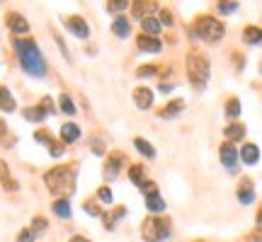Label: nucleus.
<instances>
[{
  "label": "nucleus",
  "mask_w": 262,
  "mask_h": 242,
  "mask_svg": "<svg viewBox=\"0 0 262 242\" xmlns=\"http://www.w3.org/2000/svg\"><path fill=\"white\" fill-rule=\"evenodd\" d=\"M15 49H17V56H20V63L22 68L34 75V78H42L46 73V63H44V56L39 54V46L32 41V39H17L15 41Z\"/></svg>",
  "instance_id": "f257e3e1"
},
{
  "label": "nucleus",
  "mask_w": 262,
  "mask_h": 242,
  "mask_svg": "<svg viewBox=\"0 0 262 242\" xmlns=\"http://www.w3.org/2000/svg\"><path fill=\"white\" fill-rule=\"evenodd\" d=\"M46 186L51 189V194H73L75 191V170L73 167H56L51 172H46Z\"/></svg>",
  "instance_id": "f03ea898"
},
{
  "label": "nucleus",
  "mask_w": 262,
  "mask_h": 242,
  "mask_svg": "<svg viewBox=\"0 0 262 242\" xmlns=\"http://www.w3.org/2000/svg\"><path fill=\"white\" fill-rule=\"evenodd\" d=\"M187 75H190V82L196 90H204L206 82H209V60L204 56L190 54L187 56Z\"/></svg>",
  "instance_id": "7ed1b4c3"
},
{
  "label": "nucleus",
  "mask_w": 262,
  "mask_h": 242,
  "mask_svg": "<svg viewBox=\"0 0 262 242\" xmlns=\"http://www.w3.org/2000/svg\"><path fill=\"white\" fill-rule=\"evenodd\" d=\"M195 32H196L199 39H204V41H209V44L221 41L223 34H226L223 24H221L218 20H214V17H199L196 24H195Z\"/></svg>",
  "instance_id": "20e7f679"
},
{
  "label": "nucleus",
  "mask_w": 262,
  "mask_h": 242,
  "mask_svg": "<svg viewBox=\"0 0 262 242\" xmlns=\"http://www.w3.org/2000/svg\"><path fill=\"white\" fill-rule=\"evenodd\" d=\"M170 235V223L163 218H151L143 223V240L146 242H163Z\"/></svg>",
  "instance_id": "39448f33"
},
{
  "label": "nucleus",
  "mask_w": 262,
  "mask_h": 242,
  "mask_svg": "<svg viewBox=\"0 0 262 242\" xmlns=\"http://www.w3.org/2000/svg\"><path fill=\"white\" fill-rule=\"evenodd\" d=\"M155 10H158V2H155V0H133V2H131V15H133L136 20H146V17H151Z\"/></svg>",
  "instance_id": "423d86ee"
},
{
  "label": "nucleus",
  "mask_w": 262,
  "mask_h": 242,
  "mask_svg": "<svg viewBox=\"0 0 262 242\" xmlns=\"http://www.w3.org/2000/svg\"><path fill=\"white\" fill-rule=\"evenodd\" d=\"M221 162L228 167V172H236V170H238V150H236L231 143H223V145H221Z\"/></svg>",
  "instance_id": "0eeeda50"
},
{
  "label": "nucleus",
  "mask_w": 262,
  "mask_h": 242,
  "mask_svg": "<svg viewBox=\"0 0 262 242\" xmlns=\"http://www.w3.org/2000/svg\"><path fill=\"white\" fill-rule=\"evenodd\" d=\"M7 27H10L15 34H27V32H29L27 20H24L22 15H17V12H10V15H7Z\"/></svg>",
  "instance_id": "6e6552de"
},
{
  "label": "nucleus",
  "mask_w": 262,
  "mask_h": 242,
  "mask_svg": "<svg viewBox=\"0 0 262 242\" xmlns=\"http://www.w3.org/2000/svg\"><path fill=\"white\" fill-rule=\"evenodd\" d=\"M68 29L78 37V39H85L87 34H90V29H87V22L83 20V17H78V15H73L70 20H68Z\"/></svg>",
  "instance_id": "1a4fd4ad"
},
{
  "label": "nucleus",
  "mask_w": 262,
  "mask_h": 242,
  "mask_svg": "<svg viewBox=\"0 0 262 242\" xmlns=\"http://www.w3.org/2000/svg\"><path fill=\"white\" fill-rule=\"evenodd\" d=\"M136 44H138V49L146 51V54H158V51L163 49V44H160L155 37H148V34H146V37H138Z\"/></svg>",
  "instance_id": "9d476101"
},
{
  "label": "nucleus",
  "mask_w": 262,
  "mask_h": 242,
  "mask_svg": "<svg viewBox=\"0 0 262 242\" xmlns=\"http://www.w3.org/2000/svg\"><path fill=\"white\" fill-rule=\"evenodd\" d=\"M133 100H136L138 109H151V104H153V92H151L148 87H138V90L133 92Z\"/></svg>",
  "instance_id": "9b49d317"
},
{
  "label": "nucleus",
  "mask_w": 262,
  "mask_h": 242,
  "mask_svg": "<svg viewBox=\"0 0 262 242\" xmlns=\"http://www.w3.org/2000/svg\"><path fill=\"white\" fill-rule=\"evenodd\" d=\"M240 158H243V162H245V165H255V162L260 160V150H258V145H253V143L243 145Z\"/></svg>",
  "instance_id": "f8f14e48"
},
{
  "label": "nucleus",
  "mask_w": 262,
  "mask_h": 242,
  "mask_svg": "<svg viewBox=\"0 0 262 242\" xmlns=\"http://www.w3.org/2000/svg\"><path fill=\"white\" fill-rule=\"evenodd\" d=\"M112 32H114V34H117V37H122V39H124V37H129V34H131L129 20H127V17H122V15H119V17H117V20H114V22H112Z\"/></svg>",
  "instance_id": "ddd939ff"
},
{
  "label": "nucleus",
  "mask_w": 262,
  "mask_h": 242,
  "mask_svg": "<svg viewBox=\"0 0 262 242\" xmlns=\"http://www.w3.org/2000/svg\"><path fill=\"white\" fill-rule=\"evenodd\" d=\"M61 138H64V143H75L80 138V128L75 123H64L61 126Z\"/></svg>",
  "instance_id": "4468645a"
},
{
  "label": "nucleus",
  "mask_w": 262,
  "mask_h": 242,
  "mask_svg": "<svg viewBox=\"0 0 262 242\" xmlns=\"http://www.w3.org/2000/svg\"><path fill=\"white\" fill-rule=\"evenodd\" d=\"M146 206H148V211H151V213H163V211H165V201L158 196V191L146 196Z\"/></svg>",
  "instance_id": "2eb2a0df"
},
{
  "label": "nucleus",
  "mask_w": 262,
  "mask_h": 242,
  "mask_svg": "<svg viewBox=\"0 0 262 242\" xmlns=\"http://www.w3.org/2000/svg\"><path fill=\"white\" fill-rule=\"evenodd\" d=\"M182 109H185V102H182V100H175V102H170V104L160 112V117H163V119H175Z\"/></svg>",
  "instance_id": "dca6fc26"
},
{
  "label": "nucleus",
  "mask_w": 262,
  "mask_h": 242,
  "mask_svg": "<svg viewBox=\"0 0 262 242\" xmlns=\"http://www.w3.org/2000/svg\"><path fill=\"white\" fill-rule=\"evenodd\" d=\"M0 182H2V186H5L7 191H15V189H17V182L10 177V170H7L5 160H0Z\"/></svg>",
  "instance_id": "f3484780"
},
{
  "label": "nucleus",
  "mask_w": 262,
  "mask_h": 242,
  "mask_svg": "<svg viewBox=\"0 0 262 242\" xmlns=\"http://www.w3.org/2000/svg\"><path fill=\"white\" fill-rule=\"evenodd\" d=\"M0 109L2 112H15V97L10 95L7 87H0Z\"/></svg>",
  "instance_id": "a211bd4d"
},
{
  "label": "nucleus",
  "mask_w": 262,
  "mask_h": 242,
  "mask_svg": "<svg viewBox=\"0 0 262 242\" xmlns=\"http://www.w3.org/2000/svg\"><path fill=\"white\" fill-rule=\"evenodd\" d=\"M243 41H245V44H262V29L260 27H245Z\"/></svg>",
  "instance_id": "6ab92c4d"
},
{
  "label": "nucleus",
  "mask_w": 262,
  "mask_h": 242,
  "mask_svg": "<svg viewBox=\"0 0 262 242\" xmlns=\"http://www.w3.org/2000/svg\"><path fill=\"white\" fill-rule=\"evenodd\" d=\"M143 22V32L148 34V37H155L158 32H160V20H155V17H146V20H141Z\"/></svg>",
  "instance_id": "aec40b11"
},
{
  "label": "nucleus",
  "mask_w": 262,
  "mask_h": 242,
  "mask_svg": "<svg viewBox=\"0 0 262 242\" xmlns=\"http://www.w3.org/2000/svg\"><path fill=\"white\" fill-rule=\"evenodd\" d=\"M133 145H136V150H138L141 155H146V158H155V148H153L148 141H143V138H136V141H133Z\"/></svg>",
  "instance_id": "412c9836"
},
{
  "label": "nucleus",
  "mask_w": 262,
  "mask_h": 242,
  "mask_svg": "<svg viewBox=\"0 0 262 242\" xmlns=\"http://www.w3.org/2000/svg\"><path fill=\"white\" fill-rule=\"evenodd\" d=\"M54 213H56L59 218H70V203H68L66 199L54 201Z\"/></svg>",
  "instance_id": "4be33fe9"
},
{
  "label": "nucleus",
  "mask_w": 262,
  "mask_h": 242,
  "mask_svg": "<svg viewBox=\"0 0 262 242\" xmlns=\"http://www.w3.org/2000/svg\"><path fill=\"white\" fill-rule=\"evenodd\" d=\"M245 136V128L240 126V123H231L228 128H226V138L228 141H240Z\"/></svg>",
  "instance_id": "5701e85b"
},
{
  "label": "nucleus",
  "mask_w": 262,
  "mask_h": 242,
  "mask_svg": "<svg viewBox=\"0 0 262 242\" xmlns=\"http://www.w3.org/2000/svg\"><path fill=\"white\" fill-rule=\"evenodd\" d=\"M46 117V109L44 107H29L27 112H24V119H29V121H42Z\"/></svg>",
  "instance_id": "b1692460"
},
{
  "label": "nucleus",
  "mask_w": 262,
  "mask_h": 242,
  "mask_svg": "<svg viewBox=\"0 0 262 242\" xmlns=\"http://www.w3.org/2000/svg\"><path fill=\"white\" fill-rule=\"evenodd\" d=\"M238 114H240V102H238V100H228V104H226V117H228V119H238Z\"/></svg>",
  "instance_id": "393cba45"
},
{
  "label": "nucleus",
  "mask_w": 262,
  "mask_h": 242,
  "mask_svg": "<svg viewBox=\"0 0 262 242\" xmlns=\"http://www.w3.org/2000/svg\"><path fill=\"white\" fill-rule=\"evenodd\" d=\"M59 104H61V112H64V114H75V104H73V100H70L68 95H61V97H59Z\"/></svg>",
  "instance_id": "a878e982"
},
{
  "label": "nucleus",
  "mask_w": 262,
  "mask_h": 242,
  "mask_svg": "<svg viewBox=\"0 0 262 242\" xmlns=\"http://www.w3.org/2000/svg\"><path fill=\"white\" fill-rule=\"evenodd\" d=\"M127 7H129V0H109V2H107V10L114 12V15L122 12V10H127Z\"/></svg>",
  "instance_id": "bb28decb"
},
{
  "label": "nucleus",
  "mask_w": 262,
  "mask_h": 242,
  "mask_svg": "<svg viewBox=\"0 0 262 242\" xmlns=\"http://www.w3.org/2000/svg\"><path fill=\"white\" fill-rule=\"evenodd\" d=\"M129 177H131V182H133V184H138V186H141V184H143V167H138V165H133V167H131L129 170Z\"/></svg>",
  "instance_id": "cd10ccee"
},
{
  "label": "nucleus",
  "mask_w": 262,
  "mask_h": 242,
  "mask_svg": "<svg viewBox=\"0 0 262 242\" xmlns=\"http://www.w3.org/2000/svg\"><path fill=\"white\" fill-rule=\"evenodd\" d=\"M218 10H221L223 15L236 12V10H238V2H236V0H221V2H218Z\"/></svg>",
  "instance_id": "c85d7f7f"
},
{
  "label": "nucleus",
  "mask_w": 262,
  "mask_h": 242,
  "mask_svg": "<svg viewBox=\"0 0 262 242\" xmlns=\"http://www.w3.org/2000/svg\"><path fill=\"white\" fill-rule=\"evenodd\" d=\"M117 165H122V158H119V155L114 158V162H112V160L107 162V170H105V175H107V177H117Z\"/></svg>",
  "instance_id": "c756f323"
},
{
  "label": "nucleus",
  "mask_w": 262,
  "mask_h": 242,
  "mask_svg": "<svg viewBox=\"0 0 262 242\" xmlns=\"http://www.w3.org/2000/svg\"><path fill=\"white\" fill-rule=\"evenodd\" d=\"M17 242H34V230H32V228H24V230L20 233Z\"/></svg>",
  "instance_id": "7c9ffc66"
},
{
  "label": "nucleus",
  "mask_w": 262,
  "mask_h": 242,
  "mask_svg": "<svg viewBox=\"0 0 262 242\" xmlns=\"http://www.w3.org/2000/svg\"><path fill=\"white\" fill-rule=\"evenodd\" d=\"M32 230H34V233H44V230H46V221H44V218H34V221H32Z\"/></svg>",
  "instance_id": "2f4dec72"
},
{
  "label": "nucleus",
  "mask_w": 262,
  "mask_h": 242,
  "mask_svg": "<svg viewBox=\"0 0 262 242\" xmlns=\"http://www.w3.org/2000/svg\"><path fill=\"white\" fill-rule=\"evenodd\" d=\"M49 153H51L54 158H59V155H64V145H61V143H54V141H51V143H49Z\"/></svg>",
  "instance_id": "473e14b6"
},
{
  "label": "nucleus",
  "mask_w": 262,
  "mask_h": 242,
  "mask_svg": "<svg viewBox=\"0 0 262 242\" xmlns=\"http://www.w3.org/2000/svg\"><path fill=\"white\" fill-rule=\"evenodd\" d=\"M238 199H240V203H253V201H255V194H253V191H245V189H243V191L238 194Z\"/></svg>",
  "instance_id": "72a5a7b5"
},
{
  "label": "nucleus",
  "mask_w": 262,
  "mask_h": 242,
  "mask_svg": "<svg viewBox=\"0 0 262 242\" xmlns=\"http://www.w3.org/2000/svg\"><path fill=\"white\" fill-rule=\"evenodd\" d=\"M153 73H155V65H141V68H138V75H141V78H148V75H153Z\"/></svg>",
  "instance_id": "f704fd0d"
},
{
  "label": "nucleus",
  "mask_w": 262,
  "mask_h": 242,
  "mask_svg": "<svg viewBox=\"0 0 262 242\" xmlns=\"http://www.w3.org/2000/svg\"><path fill=\"white\" fill-rule=\"evenodd\" d=\"M100 199H102L105 203H112V191H109L107 186H102V189H100Z\"/></svg>",
  "instance_id": "c9c22d12"
},
{
  "label": "nucleus",
  "mask_w": 262,
  "mask_h": 242,
  "mask_svg": "<svg viewBox=\"0 0 262 242\" xmlns=\"http://www.w3.org/2000/svg\"><path fill=\"white\" fill-rule=\"evenodd\" d=\"M160 24H168V27L173 24V15H170L168 10H163V12H160Z\"/></svg>",
  "instance_id": "e433bc0d"
},
{
  "label": "nucleus",
  "mask_w": 262,
  "mask_h": 242,
  "mask_svg": "<svg viewBox=\"0 0 262 242\" xmlns=\"http://www.w3.org/2000/svg\"><path fill=\"white\" fill-rule=\"evenodd\" d=\"M42 107L46 109V114H51V112H54V102H51V97H44V100H42Z\"/></svg>",
  "instance_id": "4c0bfd02"
},
{
  "label": "nucleus",
  "mask_w": 262,
  "mask_h": 242,
  "mask_svg": "<svg viewBox=\"0 0 262 242\" xmlns=\"http://www.w3.org/2000/svg\"><path fill=\"white\" fill-rule=\"evenodd\" d=\"M92 145H95V153H97V155H102V153H105V143H102L100 138H95V141H92Z\"/></svg>",
  "instance_id": "58836bf2"
},
{
  "label": "nucleus",
  "mask_w": 262,
  "mask_h": 242,
  "mask_svg": "<svg viewBox=\"0 0 262 242\" xmlns=\"http://www.w3.org/2000/svg\"><path fill=\"white\" fill-rule=\"evenodd\" d=\"M85 211H87L90 216H100V208H95V206H90V203L85 206Z\"/></svg>",
  "instance_id": "ea45409f"
},
{
  "label": "nucleus",
  "mask_w": 262,
  "mask_h": 242,
  "mask_svg": "<svg viewBox=\"0 0 262 242\" xmlns=\"http://www.w3.org/2000/svg\"><path fill=\"white\" fill-rule=\"evenodd\" d=\"M70 242H90L87 238H80V235H75V238H70Z\"/></svg>",
  "instance_id": "a19ab883"
},
{
  "label": "nucleus",
  "mask_w": 262,
  "mask_h": 242,
  "mask_svg": "<svg viewBox=\"0 0 262 242\" xmlns=\"http://www.w3.org/2000/svg\"><path fill=\"white\" fill-rule=\"evenodd\" d=\"M260 70H262V65H260Z\"/></svg>",
  "instance_id": "79ce46f5"
}]
</instances>
